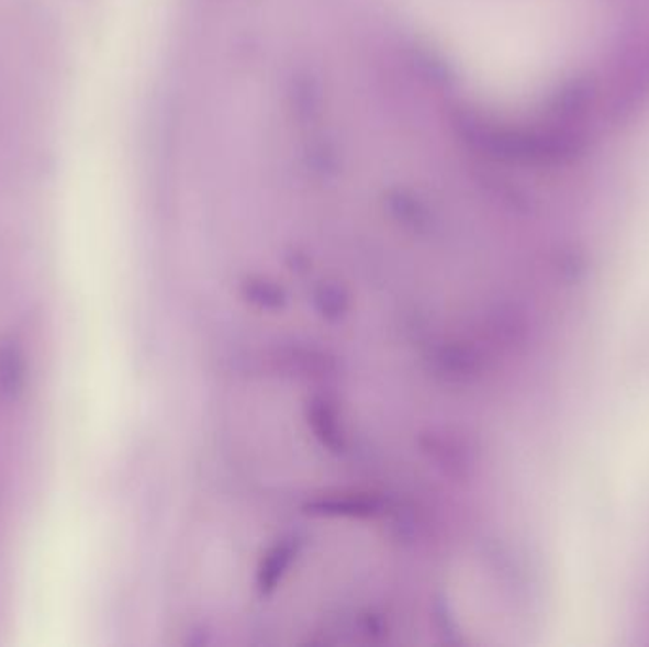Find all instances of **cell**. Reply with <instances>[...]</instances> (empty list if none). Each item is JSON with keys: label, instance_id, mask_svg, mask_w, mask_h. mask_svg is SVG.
<instances>
[{"label": "cell", "instance_id": "obj_1", "mask_svg": "<svg viewBox=\"0 0 649 647\" xmlns=\"http://www.w3.org/2000/svg\"><path fill=\"white\" fill-rule=\"evenodd\" d=\"M29 362L25 349L15 338L0 341V397L18 401L27 388Z\"/></svg>", "mask_w": 649, "mask_h": 647}]
</instances>
